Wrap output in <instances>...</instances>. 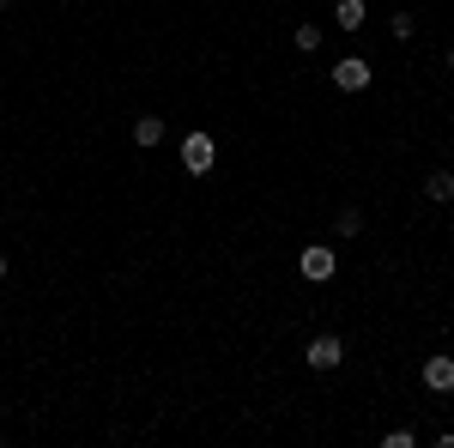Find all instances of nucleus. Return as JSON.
Wrapping results in <instances>:
<instances>
[{
	"instance_id": "f257e3e1",
	"label": "nucleus",
	"mask_w": 454,
	"mask_h": 448,
	"mask_svg": "<svg viewBox=\"0 0 454 448\" xmlns=\"http://www.w3.org/2000/svg\"><path fill=\"white\" fill-rule=\"evenodd\" d=\"M297 273L309 279V285H327V279L340 273V255H333V248H327V242H309V248H303V255H297Z\"/></svg>"
},
{
	"instance_id": "f03ea898",
	"label": "nucleus",
	"mask_w": 454,
	"mask_h": 448,
	"mask_svg": "<svg viewBox=\"0 0 454 448\" xmlns=\"http://www.w3.org/2000/svg\"><path fill=\"white\" fill-rule=\"evenodd\" d=\"M303 364H309V370H340V364H346V340H340V334H315L309 351H303Z\"/></svg>"
},
{
	"instance_id": "7ed1b4c3",
	"label": "nucleus",
	"mask_w": 454,
	"mask_h": 448,
	"mask_svg": "<svg viewBox=\"0 0 454 448\" xmlns=\"http://www.w3.org/2000/svg\"><path fill=\"white\" fill-rule=\"evenodd\" d=\"M212 158H218L212 134H188V139H182V170H188V176H207Z\"/></svg>"
},
{
	"instance_id": "20e7f679",
	"label": "nucleus",
	"mask_w": 454,
	"mask_h": 448,
	"mask_svg": "<svg viewBox=\"0 0 454 448\" xmlns=\"http://www.w3.org/2000/svg\"><path fill=\"white\" fill-rule=\"evenodd\" d=\"M419 381L430 388V394H454V358H424V370H419Z\"/></svg>"
},
{
	"instance_id": "39448f33",
	"label": "nucleus",
	"mask_w": 454,
	"mask_h": 448,
	"mask_svg": "<svg viewBox=\"0 0 454 448\" xmlns=\"http://www.w3.org/2000/svg\"><path fill=\"white\" fill-rule=\"evenodd\" d=\"M370 79H376V73H370V61H364V55H346V61L333 67V85H340V91H364Z\"/></svg>"
},
{
	"instance_id": "423d86ee",
	"label": "nucleus",
	"mask_w": 454,
	"mask_h": 448,
	"mask_svg": "<svg viewBox=\"0 0 454 448\" xmlns=\"http://www.w3.org/2000/svg\"><path fill=\"white\" fill-rule=\"evenodd\" d=\"M424 200H436V207L454 200V176L449 170H430V176H424Z\"/></svg>"
},
{
	"instance_id": "0eeeda50",
	"label": "nucleus",
	"mask_w": 454,
	"mask_h": 448,
	"mask_svg": "<svg viewBox=\"0 0 454 448\" xmlns=\"http://www.w3.org/2000/svg\"><path fill=\"white\" fill-rule=\"evenodd\" d=\"M158 139H164V115H140V122H134V145H145V152H152Z\"/></svg>"
},
{
	"instance_id": "6e6552de",
	"label": "nucleus",
	"mask_w": 454,
	"mask_h": 448,
	"mask_svg": "<svg viewBox=\"0 0 454 448\" xmlns=\"http://www.w3.org/2000/svg\"><path fill=\"white\" fill-rule=\"evenodd\" d=\"M333 19H340V31H364V19H370V12H364V0H340V12H333Z\"/></svg>"
},
{
	"instance_id": "1a4fd4ad",
	"label": "nucleus",
	"mask_w": 454,
	"mask_h": 448,
	"mask_svg": "<svg viewBox=\"0 0 454 448\" xmlns=\"http://www.w3.org/2000/svg\"><path fill=\"white\" fill-rule=\"evenodd\" d=\"M297 49L315 55V49H321V25H297Z\"/></svg>"
},
{
	"instance_id": "9d476101",
	"label": "nucleus",
	"mask_w": 454,
	"mask_h": 448,
	"mask_svg": "<svg viewBox=\"0 0 454 448\" xmlns=\"http://www.w3.org/2000/svg\"><path fill=\"white\" fill-rule=\"evenodd\" d=\"M364 231V212H340V237H357Z\"/></svg>"
},
{
	"instance_id": "9b49d317",
	"label": "nucleus",
	"mask_w": 454,
	"mask_h": 448,
	"mask_svg": "<svg viewBox=\"0 0 454 448\" xmlns=\"http://www.w3.org/2000/svg\"><path fill=\"white\" fill-rule=\"evenodd\" d=\"M0 279H6V255H0Z\"/></svg>"
},
{
	"instance_id": "f8f14e48",
	"label": "nucleus",
	"mask_w": 454,
	"mask_h": 448,
	"mask_svg": "<svg viewBox=\"0 0 454 448\" xmlns=\"http://www.w3.org/2000/svg\"><path fill=\"white\" fill-rule=\"evenodd\" d=\"M449 73H454V49H449Z\"/></svg>"
},
{
	"instance_id": "ddd939ff",
	"label": "nucleus",
	"mask_w": 454,
	"mask_h": 448,
	"mask_svg": "<svg viewBox=\"0 0 454 448\" xmlns=\"http://www.w3.org/2000/svg\"><path fill=\"white\" fill-rule=\"evenodd\" d=\"M0 6H6V0H0Z\"/></svg>"
}]
</instances>
